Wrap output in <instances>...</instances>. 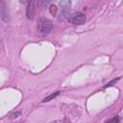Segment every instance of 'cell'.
Wrapping results in <instances>:
<instances>
[{"label": "cell", "instance_id": "6da1fadb", "mask_svg": "<svg viewBox=\"0 0 123 123\" xmlns=\"http://www.w3.org/2000/svg\"><path fill=\"white\" fill-rule=\"evenodd\" d=\"M37 29L40 34L48 35L52 30V22L47 18H40L37 22Z\"/></svg>", "mask_w": 123, "mask_h": 123}, {"label": "cell", "instance_id": "7a4b0ae2", "mask_svg": "<svg viewBox=\"0 0 123 123\" xmlns=\"http://www.w3.org/2000/svg\"><path fill=\"white\" fill-rule=\"evenodd\" d=\"M85 20H86V15L83 12H74L70 16V21L73 24L80 25V24H83L85 22Z\"/></svg>", "mask_w": 123, "mask_h": 123}, {"label": "cell", "instance_id": "3957f363", "mask_svg": "<svg viewBox=\"0 0 123 123\" xmlns=\"http://www.w3.org/2000/svg\"><path fill=\"white\" fill-rule=\"evenodd\" d=\"M0 15L2 20L8 21L9 20V12L7 6V0H0Z\"/></svg>", "mask_w": 123, "mask_h": 123}, {"label": "cell", "instance_id": "277c9868", "mask_svg": "<svg viewBox=\"0 0 123 123\" xmlns=\"http://www.w3.org/2000/svg\"><path fill=\"white\" fill-rule=\"evenodd\" d=\"M35 0H31L29 2L28 8H27V12H26V15L28 18H33L34 13H35Z\"/></svg>", "mask_w": 123, "mask_h": 123}, {"label": "cell", "instance_id": "5b68a950", "mask_svg": "<svg viewBox=\"0 0 123 123\" xmlns=\"http://www.w3.org/2000/svg\"><path fill=\"white\" fill-rule=\"evenodd\" d=\"M71 4V0H62L60 2V5L62 7V13H67V12L69 11V7Z\"/></svg>", "mask_w": 123, "mask_h": 123}, {"label": "cell", "instance_id": "8992f818", "mask_svg": "<svg viewBox=\"0 0 123 123\" xmlns=\"http://www.w3.org/2000/svg\"><path fill=\"white\" fill-rule=\"evenodd\" d=\"M54 1L56 0H37V6L40 8H45Z\"/></svg>", "mask_w": 123, "mask_h": 123}, {"label": "cell", "instance_id": "52a82bcc", "mask_svg": "<svg viewBox=\"0 0 123 123\" xmlns=\"http://www.w3.org/2000/svg\"><path fill=\"white\" fill-rule=\"evenodd\" d=\"M60 94V91H56L55 93H52V94H50L49 96H47V97H45L43 100H42V102H48V101H50V100H52L53 98H55L56 96H58Z\"/></svg>", "mask_w": 123, "mask_h": 123}, {"label": "cell", "instance_id": "ba28073f", "mask_svg": "<svg viewBox=\"0 0 123 123\" xmlns=\"http://www.w3.org/2000/svg\"><path fill=\"white\" fill-rule=\"evenodd\" d=\"M50 12H51L52 15H56V13H57V7L54 6V5H51L50 6Z\"/></svg>", "mask_w": 123, "mask_h": 123}, {"label": "cell", "instance_id": "9c48e42d", "mask_svg": "<svg viewBox=\"0 0 123 123\" xmlns=\"http://www.w3.org/2000/svg\"><path fill=\"white\" fill-rule=\"evenodd\" d=\"M119 79H120V78H119V77H118V78H117V79H114V80H112V81H111V82H110V83H108V84H107V85H106V86H104V87H108V86H112V84H114V83H115V82H116V81H118V80H119Z\"/></svg>", "mask_w": 123, "mask_h": 123}, {"label": "cell", "instance_id": "30bf717a", "mask_svg": "<svg viewBox=\"0 0 123 123\" xmlns=\"http://www.w3.org/2000/svg\"><path fill=\"white\" fill-rule=\"evenodd\" d=\"M114 121H115V122H118V121H119V119H118L117 117H114V118H112L111 120H110V122H114Z\"/></svg>", "mask_w": 123, "mask_h": 123}, {"label": "cell", "instance_id": "8fae6325", "mask_svg": "<svg viewBox=\"0 0 123 123\" xmlns=\"http://www.w3.org/2000/svg\"><path fill=\"white\" fill-rule=\"evenodd\" d=\"M27 1H28V0H19V2H20V3H26Z\"/></svg>", "mask_w": 123, "mask_h": 123}]
</instances>
